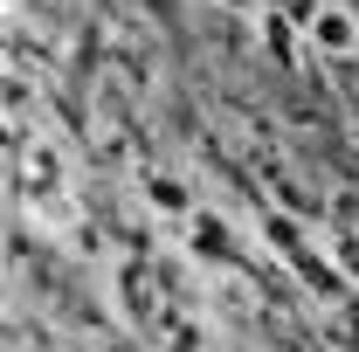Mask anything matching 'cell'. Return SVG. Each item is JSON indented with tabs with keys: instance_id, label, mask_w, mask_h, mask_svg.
<instances>
[{
	"instance_id": "1",
	"label": "cell",
	"mask_w": 359,
	"mask_h": 352,
	"mask_svg": "<svg viewBox=\"0 0 359 352\" xmlns=\"http://www.w3.org/2000/svg\"><path fill=\"white\" fill-rule=\"evenodd\" d=\"M304 42L318 55H332V62H353L359 55V14L346 0H325V7H311V21H304Z\"/></svg>"
},
{
	"instance_id": "2",
	"label": "cell",
	"mask_w": 359,
	"mask_h": 352,
	"mask_svg": "<svg viewBox=\"0 0 359 352\" xmlns=\"http://www.w3.org/2000/svg\"><path fill=\"white\" fill-rule=\"evenodd\" d=\"M187 249H208V263H228V228L215 215H187Z\"/></svg>"
},
{
	"instance_id": "3",
	"label": "cell",
	"mask_w": 359,
	"mask_h": 352,
	"mask_svg": "<svg viewBox=\"0 0 359 352\" xmlns=\"http://www.w3.org/2000/svg\"><path fill=\"white\" fill-rule=\"evenodd\" d=\"M145 194H152V208H159V215H194V194H187V187H180V180H152V187H145Z\"/></svg>"
},
{
	"instance_id": "4",
	"label": "cell",
	"mask_w": 359,
	"mask_h": 352,
	"mask_svg": "<svg viewBox=\"0 0 359 352\" xmlns=\"http://www.w3.org/2000/svg\"><path fill=\"white\" fill-rule=\"evenodd\" d=\"M166 346H173V352H201V346H208V332H201L194 318H173V339H166Z\"/></svg>"
},
{
	"instance_id": "5",
	"label": "cell",
	"mask_w": 359,
	"mask_h": 352,
	"mask_svg": "<svg viewBox=\"0 0 359 352\" xmlns=\"http://www.w3.org/2000/svg\"><path fill=\"white\" fill-rule=\"evenodd\" d=\"M263 35H269V48H276V55H290V35H297V28H290V21H283V14H263Z\"/></svg>"
},
{
	"instance_id": "6",
	"label": "cell",
	"mask_w": 359,
	"mask_h": 352,
	"mask_svg": "<svg viewBox=\"0 0 359 352\" xmlns=\"http://www.w3.org/2000/svg\"><path fill=\"white\" fill-rule=\"evenodd\" d=\"M339 276H359V235L339 242Z\"/></svg>"
},
{
	"instance_id": "7",
	"label": "cell",
	"mask_w": 359,
	"mask_h": 352,
	"mask_svg": "<svg viewBox=\"0 0 359 352\" xmlns=\"http://www.w3.org/2000/svg\"><path fill=\"white\" fill-rule=\"evenodd\" d=\"M228 7H256V0H228Z\"/></svg>"
}]
</instances>
